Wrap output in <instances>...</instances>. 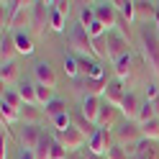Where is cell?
<instances>
[{
	"mask_svg": "<svg viewBox=\"0 0 159 159\" xmlns=\"http://www.w3.org/2000/svg\"><path fill=\"white\" fill-rule=\"evenodd\" d=\"M100 108H103V98L82 95V100H80V116H85L90 123H95V126H98V116H100Z\"/></svg>",
	"mask_w": 159,
	"mask_h": 159,
	"instance_id": "30bf717a",
	"label": "cell"
},
{
	"mask_svg": "<svg viewBox=\"0 0 159 159\" xmlns=\"http://www.w3.org/2000/svg\"><path fill=\"white\" fill-rule=\"evenodd\" d=\"M36 100H39V105H49L54 100V90L52 87H46V85H41V82H36Z\"/></svg>",
	"mask_w": 159,
	"mask_h": 159,
	"instance_id": "f1b7e54d",
	"label": "cell"
},
{
	"mask_svg": "<svg viewBox=\"0 0 159 159\" xmlns=\"http://www.w3.org/2000/svg\"><path fill=\"white\" fill-rule=\"evenodd\" d=\"M34 75H36V82H41L46 87H57V72H54V67L49 64V62H36L34 67Z\"/></svg>",
	"mask_w": 159,
	"mask_h": 159,
	"instance_id": "4fadbf2b",
	"label": "cell"
},
{
	"mask_svg": "<svg viewBox=\"0 0 159 159\" xmlns=\"http://www.w3.org/2000/svg\"><path fill=\"white\" fill-rule=\"evenodd\" d=\"M64 72H67V77H72V80H77L80 75V62H77V57H64Z\"/></svg>",
	"mask_w": 159,
	"mask_h": 159,
	"instance_id": "1f68e13d",
	"label": "cell"
},
{
	"mask_svg": "<svg viewBox=\"0 0 159 159\" xmlns=\"http://www.w3.org/2000/svg\"><path fill=\"white\" fill-rule=\"evenodd\" d=\"M139 41H141L144 62L149 64L152 75L159 77V28H157L154 23L141 26V31H139Z\"/></svg>",
	"mask_w": 159,
	"mask_h": 159,
	"instance_id": "6da1fadb",
	"label": "cell"
},
{
	"mask_svg": "<svg viewBox=\"0 0 159 159\" xmlns=\"http://www.w3.org/2000/svg\"><path fill=\"white\" fill-rule=\"evenodd\" d=\"M93 11H95V21H100L108 31H113V28H116V23H118V11H116L113 3H98Z\"/></svg>",
	"mask_w": 159,
	"mask_h": 159,
	"instance_id": "9c48e42d",
	"label": "cell"
},
{
	"mask_svg": "<svg viewBox=\"0 0 159 159\" xmlns=\"http://www.w3.org/2000/svg\"><path fill=\"white\" fill-rule=\"evenodd\" d=\"M87 34H90V39H103V36L108 34V28H105V26H103L100 21H95V23H93L90 28H87Z\"/></svg>",
	"mask_w": 159,
	"mask_h": 159,
	"instance_id": "74e56055",
	"label": "cell"
},
{
	"mask_svg": "<svg viewBox=\"0 0 159 159\" xmlns=\"http://www.w3.org/2000/svg\"><path fill=\"white\" fill-rule=\"evenodd\" d=\"M108 82L111 80L103 77V80H90V77H82V82H80V90L85 95H93V98H103L105 90H108Z\"/></svg>",
	"mask_w": 159,
	"mask_h": 159,
	"instance_id": "9a60e30c",
	"label": "cell"
},
{
	"mask_svg": "<svg viewBox=\"0 0 159 159\" xmlns=\"http://www.w3.org/2000/svg\"><path fill=\"white\" fill-rule=\"evenodd\" d=\"M116 11H118V16L123 18V21H128V23H134L136 21V11H134V3L131 0H116Z\"/></svg>",
	"mask_w": 159,
	"mask_h": 159,
	"instance_id": "603a6c76",
	"label": "cell"
},
{
	"mask_svg": "<svg viewBox=\"0 0 159 159\" xmlns=\"http://www.w3.org/2000/svg\"><path fill=\"white\" fill-rule=\"evenodd\" d=\"M105 54H108V62L116 64L121 57L131 54V44H128V39H123L113 28V31H108V36H105Z\"/></svg>",
	"mask_w": 159,
	"mask_h": 159,
	"instance_id": "3957f363",
	"label": "cell"
},
{
	"mask_svg": "<svg viewBox=\"0 0 159 159\" xmlns=\"http://www.w3.org/2000/svg\"><path fill=\"white\" fill-rule=\"evenodd\" d=\"M49 23H52V31H64L67 18L59 13V11H54V8H52V18H49Z\"/></svg>",
	"mask_w": 159,
	"mask_h": 159,
	"instance_id": "e575fe53",
	"label": "cell"
},
{
	"mask_svg": "<svg viewBox=\"0 0 159 159\" xmlns=\"http://www.w3.org/2000/svg\"><path fill=\"white\" fill-rule=\"evenodd\" d=\"M41 126H31V123H23L21 128H18V144H21V149H26V152H36L39 141H41Z\"/></svg>",
	"mask_w": 159,
	"mask_h": 159,
	"instance_id": "52a82bcc",
	"label": "cell"
},
{
	"mask_svg": "<svg viewBox=\"0 0 159 159\" xmlns=\"http://www.w3.org/2000/svg\"><path fill=\"white\" fill-rule=\"evenodd\" d=\"M54 11H59L64 18H69V11H72V3H64V0H57V3H52Z\"/></svg>",
	"mask_w": 159,
	"mask_h": 159,
	"instance_id": "f35d334b",
	"label": "cell"
},
{
	"mask_svg": "<svg viewBox=\"0 0 159 159\" xmlns=\"http://www.w3.org/2000/svg\"><path fill=\"white\" fill-rule=\"evenodd\" d=\"M52 141H54V134H41V141H39V146H36V152H34V157L36 159H49V152H52Z\"/></svg>",
	"mask_w": 159,
	"mask_h": 159,
	"instance_id": "d4e9b609",
	"label": "cell"
},
{
	"mask_svg": "<svg viewBox=\"0 0 159 159\" xmlns=\"http://www.w3.org/2000/svg\"><path fill=\"white\" fill-rule=\"evenodd\" d=\"M54 136H57V141L62 144L67 152H80V149L87 146V141H90V139H87L82 131H80L75 123L69 126V128H64V131H54Z\"/></svg>",
	"mask_w": 159,
	"mask_h": 159,
	"instance_id": "5b68a950",
	"label": "cell"
},
{
	"mask_svg": "<svg viewBox=\"0 0 159 159\" xmlns=\"http://www.w3.org/2000/svg\"><path fill=\"white\" fill-rule=\"evenodd\" d=\"M0 116H3V123H16V121H21V111L18 108H13V105H8V103H3L0 105Z\"/></svg>",
	"mask_w": 159,
	"mask_h": 159,
	"instance_id": "83f0119b",
	"label": "cell"
},
{
	"mask_svg": "<svg viewBox=\"0 0 159 159\" xmlns=\"http://www.w3.org/2000/svg\"><path fill=\"white\" fill-rule=\"evenodd\" d=\"M75 126H77V128H80V131H82L87 139H93V136L98 134V126H95V123H90L85 116H77V118H75Z\"/></svg>",
	"mask_w": 159,
	"mask_h": 159,
	"instance_id": "f546056e",
	"label": "cell"
},
{
	"mask_svg": "<svg viewBox=\"0 0 159 159\" xmlns=\"http://www.w3.org/2000/svg\"><path fill=\"white\" fill-rule=\"evenodd\" d=\"M154 118H159L154 103H152V100H144V103H141V111H139L136 123H139V126H144V123H149V121H154Z\"/></svg>",
	"mask_w": 159,
	"mask_h": 159,
	"instance_id": "cb8c5ba5",
	"label": "cell"
},
{
	"mask_svg": "<svg viewBox=\"0 0 159 159\" xmlns=\"http://www.w3.org/2000/svg\"><path fill=\"white\" fill-rule=\"evenodd\" d=\"M123 85H126V82H121V80H116V77H113L111 82H108V90H105V95H103V100H105V103H111L113 108H121L123 98H126Z\"/></svg>",
	"mask_w": 159,
	"mask_h": 159,
	"instance_id": "7c38bea8",
	"label": "cell"
},
{
	"mask_svg": "<svg viewBox=\"0 0 159 159\" xmlns=\"http://www.w3.org/2000/svg\"><path fill=\"white\" fill-rule=\"evenodd\" d=\"M44 113H46V118H49V121H52V118L62 116V113H69V108H67V103H64V100L54 98V100H52V103H49V105L44 108Z\"/></svg>",
	"mask_w": 159,
	"mask_h": 159,
	"instance_id": "4316f807",
	"label": "cell"
},
{
	"mask_svg": "<svg viewBox=\"0 0 159 159\" xmlns=\"http://www.w3.org/2000/svg\"><path fill=\"white\" fill-rule=\"evenodd\" d=\"M0 54H3V64H5V62H13V57L18 54V49H16V36H13V34H3V41H0Z\"/></svg>",
	"mask_w": 159,
	"mask_h": 159,
	"instance_id": "ac0fdd59",
	"label": "cell"
},
{
	"mask_svg": "<svg viewBox=\"0 0 159 159\" xmlns=\"http://www.w3.org/2000/svg\"><path fill=\"white\" fill-rule=\"evenodd\" d=\"M113 139H116V144L128 146V144H139L144 139V134H141V126L136 121H126V123L113 128Z\"/></svg>",
	"mask_w": 159,
	"mask_h": 159,
	"instance_id": "8992f818",
	"label": "cell"
},
{
	"mask_svg": "<svg viewBox=\"0 0 159 159\" xmlns=\"http://www.w3.org/2000/svg\"><path fill=\"white\" fill-rule=\"evenodd\" d=\"M0 80H3V85H13L16 80H18V64L16 62H5L3 69H0Z\"/></svg>",
	"mask_w": 159,
	"mask_h": 159,
	"instance_id": "484cf974",
	"label": "cell"
},
{
	"mask_svg": "<svg viewBox=\"0 0 159 159\" xmlns=\"http://www.w3.org/2000/svg\"><path fill=\"white\" fill-rule=\"evenodd\" d=\"M3 103H8V105H13V108H18V111H21L23 108V100H21V95L18 93H13V90H3Z\"/></svg>",
	"mask_w": 159,
	"mask_h": 159,
	"instance_id": "d6a6232c",
	"label": "cell"
},
{
	"mask_svg": "<svg viewBox=\"0 0 159 159\" xmlns=\"http://www.w3.org/2000/svg\"><path fill=\"white\" fill-rule=\"evenodd\" d=\"M18 159H36L34 152H26V149H21V154H18Z\"/></svg>",
	"mask_w": 159,
	"mask_h": 159,
	"instance_id": "ab89813d",
	"label": "cell"
},
{
	"mask_svg": "<svg viewBox=\"0 0 159 159\" xmlns=\"http://www.w3.org/2000/svg\"><path fill=\"white\" fill-rule=\"evenodd\" d=\"M131 62H134V54H126V57H121V59L113 64L116 80H121V82H128V77H131Z\"/></svg>",
	"mask_w": 159,
	"mask_h": 159,
	"instance_id": "2e32d148",
	"label": "cell"
},
{
	"mask_svg": "<svg viewBox=\"0 0 159 159\" xmlns=\"http://www.w3.org/2000/svg\"><path fill=\"white\" fill-rule=\"evenodd\" d=\"M18 95H21V100H23V105H39V100H36V82H21V87H18Z\"/></svg>",
	"mask_w": 159,
	"mask_h": 159,
	"instance_id": "44dd1931",
	"label": "cell"
},
{
	"mask_svg": "<svg viewBox=\"0 0 159 159\" xmlns=\"http://www.w3.org/2000/svg\"><path fill=\"white\" fill-rule=\"evenodd\" d=\"M31 28V3H21V8H18V13L13 16L11 21V28Z\"/></svg>",
	"mask_w": 159,
	"mask_h": 159,
	"instance_id": "e0dca14e",
	"label": "cell"
},
{
	"mask_svg": "<svg viewBox=\"0 0 159 159\" xmlns=\"http://www.w3.org/2000/svg\"><path fill=\"white\" fill-rule=\"evenodd\" d=\"M116 141H113V131H108V128H98V134L87 141V149H90L93 154H100L105 157L108 154V149H111Z\"/></svg>",
	"mask_w": 159,
	"mask_h": 159,
	"instance_id": "ba28073f",
	"label": "cell"
},
{
	"mask_svg": "<svg viewBox=\"0 0 159 159\" xmlns=\"http://www.w3.org/2000/svg\"><path fill=\"white\" fill-rule=\"evenodd\" d=\"M44 116H46L44 108H39V105H23L21 108V118H23L26 123H31V126H39Z\"/></svg>",
	"mask_w": 159,
	"mask_h": 159,
	"instance_id": "ffe728a7",
	"label": "cell"
},
{
	"mask_svg": "<svg viewBox=\"0 0 159 159\" xmlns=\"http://www.w3.org/2000/svg\"><path fill=\"white\" fill-rule=\"evenodd\" d=\"M141 103H144V100H139V95H136V93H131V90L126 93L123 103H121V113H123V118H126V121H136V118H139Z\"/></svg>",
	"mask_w": 159,
	"mask_h": 159,
	"instance_id": "5bb4252c",
	"label": "cell"
},
{
	"mask_svg": "<svg viewBox=\"0 0 159 159\" xmlns=\"http://www.w3.org/2000/svg\"><path fill=\"white\" fill-rule=\"evenodd\" d=\"M13 36H16V49H18V54H26V57H31V54H34V49H36L34 39L28 36V34H23V31H16Z\"/></svg>",
	"mask_w": 159,
	"mask_h": 159,
	"instance_id": "d6986e66",
	"label": "cell"
},
{
	"mask_svg": "<svg viewBox=\"0 0 159 159\" xmlns=\"http://www.w3.org/2000/svg\"><path fill=\"white\" fill-rule=\"evenodd\" d=\"M141 134H144V139H149V141H159V118L144 123L141 126Z\"/></svg>",
	"mask_w": 159,
	"mask_h": 159,
	"instance_id": "4dcf8cb0",
	"label": "cell"
},
{
	"mask_svg": "<svg viewBox=\"0 0 159 159\" xmlns=\"http://www.w3.org/2000/svg\"><path fill=\"white\" fill-rule=\"evenodd\" d=\"M49 18H52V3H31V34L34 36H41L46 28H52L49 23Z\"/></svg>",
	"mask_w": 159,
	"mask_h": 159,
	"instance_id": "277c9868",
	"label": "cell"
},
{
	"mask_svg": "<svg viewBox=\"0 0 159 159\" xmlns=\"http://www.w3.org/2000/svg\"><path fill=\"white\" fill-rule=\"evenodd\" d=\"M67 41H69V46H72L80 57H93V59H95V52H93V39H90L87 28L80 23V21L69 26V31H67Z\"/></svg>",
	"mask_w": 159,
	"mask_h": 159,
	"instance_id": "7a4b0ae2",
	"label": "cell"
},
{
	"mask_svg": "<svg viewBox=\"0 0 159 159\" xmlns=\"http://www.w3.org/2000/svg\"><path fill=\"white\" fill-rule=\"evenodd\" d=\"M67 154H69V152L57 141V136H54V141H52V152H49V159H67Z\"/></svg>",
	"mask_w": 159,
	"mask_h": 159,
	"instance_id": "d590c367",
	"label": "cell"
},
{
	"mask_svg": "<svg viewBox=\"0 0 159 159\" xmlns=\"http://www.w3.org/2000/svg\"><path fill=\"white\" fill-rule=\"evenodd\" d=\"M157 28H159V3H157V23H154Z\"/></svg>",
	"mask_w": 159,
	"mask_h": 159,
	"instance_id": "60d3db41",
	"label": "cell"
},
{
	"mask_svg": "<svg viewBox=\"0 0 159 159\" xmlns=\"http://www.w3.org/2000/svg\"><path fill=\"white\" fill-rule=\"evenodd\" d=\"M105 159H131L126 154V149L121 146V144H113L111 149H108V154H105Z\"/></svg>",
	"mask_w": 159,
	"mask_h": 159,
	"instance_id": "8d00e7d4",
	"label": "cell"
},
{
	"mask_svg": "<svg viewBox=\"0 0 159 159\" xmlns=\"http://www.w3.org/2000/svg\"><path fill=\"white\" fill-rule=\"evenodd\" d=\"M80 23H82L85 28H90L95 23V11H93V8H87V5L80 8Z\"/></svg>",
	"mask_w": 159,
	"mask_h": 159,
	"instance_id": "836d02e7",
	"label": "cell"
},
{
	"mask_svg": "<svg viewBox=\"0 0 159 159\" xmlns=\"http://www.w3.org/2000/svg\"><path fill=\"white\" fill-rule=\"evenodd\" d=\"M113 118H116V108H113L111 103L103 100L100 116H98V128H111V126H113Z\"/></svg>",
	"mask_w": 159,
	"mask_h": 159,
	"instance_id": "7402d4cb",
	"label": "cell"
},
{
	"mask_svg": "<svg viewBox=\"0 0 159 159\" xmlns=\"http://www.w3.org/2000/svg\"><path fill=\"white\" fill-rule=\"evenodd\" d=\"M134 11H136V21L146 23H157V3H146V0H134Z\"/></svg>",
	"mask_w": 159,
	"mask_h": 159,
	"instance_id": "8fae6325",
	"label": "cell"
}]
</instances>
